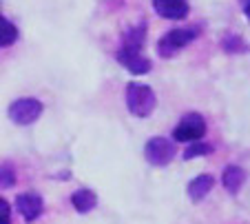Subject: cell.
<instances>
[{
  "label": "cell",
  "mask_w": 250,
  "mask_h": 224,
  "mask_svg": "<svg viewBox=\"0 0 250 224\" xmlns=\"http://www.w3.org/2000/svg\"><path fill=\"white\" fill-rule=\"evenodd\" d=\"M157 107L155 91L142 82H128L126 85V109L135 118H148Z\"/></svg>",
  "instance_id": "obj_1"
},
{
  "label": "cell",
  "mask_w": 250,
  "mask_h": 224,
  "mask_svg": "<svg viewBox=\"0 0 250 224\" xmlns=\"http://www.w3.org/2000/svg\"><path fill=\"white\" fill-rule=\"evenodd\" d=\"M202 34V24L195 27H180V29H170L168 34H164L157 40V53L162 58H170L177 51H182L184 47H188L197 36Z\"/></svg>",
  "instance_id": "obj_2"
},
{
  "label": "cell",
  "mask_w": 250,
  "mask_h": 224,
  "mask_svg": "<svg viewBox=\"0 0 250 224\" xmlns=\"http://www.w3.org/2000/svg\"><path fill=\"white\" fill-rule=\"evenodd\" d=\"M204 134H206V120H204V115L197 113V111H190L173 129V140L175 142L193 144V142H197V140H202Z\"/></svg>",
  "instance_id": "obj_3"
},
{
  "label": "cell",
  "mask_w": 250,
  "mask_h": 224,
  "mask_svg": "<svg viewBox=\"0 0 250 224\" xmlns=\"http://www.w3.org/2000/svg\"><path fill=\"white\" fill-rule=\"evenodd\" d=\"M42 113V102L36 100V98H18L16 102H11L7 115H9L11 122L20 124V127H27L33 124Z\"/></svg>",
  "instance_id": "obj_4"
},
{
  "label": "cell",
  "mask_w": 250,
  "mask_h": 224,
  "mask_svg": "<svg viewBox=\"0 0 250 224\" xmlns=\"http://www.w3.org/2000/svg\"><path fill=\"white\" fill-rule=\"evenodd\" d=\"M175 142L168 138H151L146 144H144V157H146V162L153 164V167H166L175 157Z\"/></svg>",
  "instance_id": "obj_5"
},
{
  "label": "cell",
  "mask_w": 250,
  "mask_h": 224,
  "mask_svg": "<svg viewBox=\"0 0 250 224\" xmlns=\"http://www.w3.org/2000/svg\"><path fill=\"white\" fill-rule=\"evenodd\" d=\"M115 60H118L128 73H133V76H142V73L151 71V60H148L146 56H142L140 51H131V49L120 47L118 53H115Z\"/></svg>",
  "instance_id": "obj_6"
},
{
  "label": "cell",
  "mask_w": 250,
  "mask_h": 224,
  "mask_svg": "<svg viewBox=\"0 0 250 224\" xmlns=\"http://www.w3.org/2000/svg\"><path fill=\"white\" fill-rule=\"evenodd\" d=\"M153 9L164 20H184L190 7L188 0H153Z\"/></svg>",
  "instance_id": "obj_7"
},
{
  "label": "cell",
  "mask_w": 250,
  "mask_h": 224,
  "mask_svg": "<svg viewBox=\"0 0 250 224\" xmlns=\"http://www.w3.org/2000/svg\"><path fill=\"white\" fill-rule=\"evenodd\" d=\"M16 206H18L20 215L24 218V222L38 220L44 211V202L38 193H20V196L16 198Z\"/></svg>",
  "instance_id": "obj_8"
},
{
  "label": "cell",
  "mask_w": 250,
  "mask_h": 224,
  "mask_svg": "<svg viewBox=\"0 0 250 224\" xmlns=\"http://www.w3.org/2000/svg\"><path fill=\"white\" fill-rule=\"evenodd\" d=\"M212 186H215V178H212L210 173H202V176L193 178V180L188 182V189L186 191H188V198L193 202H202L212 191Z\"/></svg>",
  "instance_id": "obj_9"
},
{
  "label": "cell",
  "mask_w": 250,
  "mask_h": 224,
  "mask_svg": "<svg viewBox=\"0 0 250 224\" xmlns=\"http://www.w3.org/2000/svg\"><path fill=\"white\" fill-rule=\"evenodd\" d=\"M144 43H146V22L133 24V27H128L122 36V49H131V51L142 53Z\"/></svg>",
  "instance_id": "obj_10"
},
{
  "label": "cell",
  "mask_w": 250,
  "mask_h": 224,
  "mask_svg": "<svg viewBox=\"0 0 250 224\" xmlns=\"http://www.w3.org/2000/svg\"><path fill=\"white\" fill-rule=\"evenodd\" d=\"M244 182H246V171L241 167H237V164H228L226 169H224V173H222V184L226 186V191L228 193H239V189L244 186Z\"/></svg>",
  "instance_id": "obj_11"
},
{
  "label": "cell",
  "mask_w": 250,
  "mask_h": 224,
  "mask_svg": "<svg viewBox=\"0 0 250 224\" xmlns=\"http://www.w3.org/2000/svg\"><path fill=\"white\" fill-rule=\"evenodd\" d=\"M71 204L78 213H89V211L95 209L98 204V196H95L91 189H78L73 191V196H71Z\"/></svg>",
  "instance_id": "obj_12"
},
{
  "label": "cell",
  "mask_w": 250,
  "mask_h": 224,
  "mask_svg": "<svg viewBox=\"0 0 250 224\" xmlns=\"http://www.w3.org/2000/svg\"><path fill=\"white\" fill-rule=\"evenodd\" d=\"M16 40H18V29H16V24L11 22L7 16H2V18H0V47L7 49V47H11Z\"/></svg>",
  "instance_id": "obj_13"
},
{
  "label": "cell",
  "mask_w": 250,
  "mask_h": 224,
  "mask_svg": "<svg viewBox=\"0 0 250 224\" xmlns=\"http://www.w3.org/2000/svg\"><path fill=\"white\" fill-rule=\"evenodd\" d=\"M222 49L226 53H246L248 51V45L244 43L241 36H235V34H228L222 38Z\"/></svg>",
  "instance_id": "obj_14"
},
{
  "label": "cell",
  "mask_w": 250,
  "mask_h": 224,
  "mask_svg": "<svg viewBox=\"0 0 250 224\" xmlns=\"http://www.w3.org/2000/svg\"><path fill=\"white\" fill-rule=\"evenodd\" d=\"M215 151L210 142H193L190 147H186L184 151V160H193V157H199V156H210Z\"/></svg>",
  "instance_id": "obj_15"
},
{
  "label": "cell",
  "mask_w": 250,
  "mask_h": 224,
  "mask_svg": "<svg viewBox=\"0 0 250 224\" xmlns=\"http://www.w3.org/2000/svg\"><path fill=\"white\" fill-rule=\"evenodd\" d=\"M16 184V176H14V169H11V164H2V180H0V186L2 189H9V186Z\"/></svg>",
  "instance_id": "obj_16"
},
{
  "label": "cell",
  "mask_w": 250,
  "mask_h": 224,
  "mask_svg": "<svg viewBox=\"0 0 250 224\" xmlns=\"http://www.w3.org/2000/svg\"><path fill=\"white\" fill-rule=\"evenodd\" d=\"M0 224H11V209L5 198L0 200Z\"/></svg>",
  "instance_id": "obj_17"
},
{
  "label": "cell",
  "mask_w": 250,
  "mask_h": 224,
  "mask_svg": "<svg viewBox=\"0 0 250 224\" xmlns=\"http://www.w3.org/2000/svg\"><path fill=\"white\" fill-rule=\"evenodd\" d=\"M244 14H246V18H248V20H250V2H248V5H246V7H244Z\"/></svg>",
  "instance_id": "obj_18"
}]
</instances>
